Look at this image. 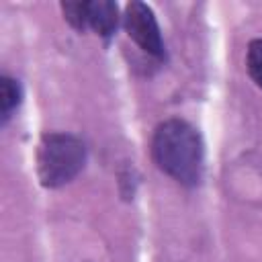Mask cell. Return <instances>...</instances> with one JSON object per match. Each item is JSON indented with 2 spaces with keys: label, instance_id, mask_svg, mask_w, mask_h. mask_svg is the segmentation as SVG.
<instances>
[{
  "label": "cell",
  "instance_id": "cell-6",
  "mask_svg": "<svg viewBox=\"0 0 262 262\" xmlns=\"http://www.w3.org/2000/svg\"><path fill=\"white\" fill-rule=\"evenodd\" d=\"M248 72L258 88H262V39H254L248 45V57H246Z\"/></svg>",
  "mask_w": 262,
  "mask_h": 262
},
{
  "label": "cell",
  "instance_id": "cell-2",
  "mask_svg": "<svg viewBox=\"0 0 262 262\" xmlns=\"http://www.w3.org/2000/svg\"><path fill=\"white\" fill-rule=\"evenodd\" d=\"M86 162L84 143L68 133L43 135L37 149L39 180L47 188H57L74 180Z\"/></svg>",
  "mask_w": 262,
  "mask_h": 262
},
{
  "label": "cell",
  "instance_id": "cell-3",
  "mask_svg": "<svg viewBox=\"0 0 262 262\" xmlns=\"http://www.w3.org/2000/svg\"><path fill=\"white\" fill-rule=\"evenodd\" d=\"M66 20L78 29H92L94 33L108 37L115 33L119 23L117 4L111 0H92V2H63L61 4Z\"/></svg>",
  "mask_w": 262,
  "mask_h": 262
},
{
  "label": "cell",
  "instance_id": "cell-4",
  "mask_svg": "<svg viewBox=\"0 0 262 262\" xmlns=\"http://www.w3.org/2000/svg\"><path fill=\"white\" fill-rule=\"evenodd\" d=\"M123 27L127 35L149 55H164V41L160 35V27L154 10L143 2H129L123 16Z\"/></svg>",
  "mask_w": 262,
  "mask_h": 262
},
{
  "label": "cell",
  "instance_id": "cell-5",
  "mask_svg": "<svg viewBox=\"0 0 262 262\" xmlns=\"http://www.w3.org/2000/svg\"><path fill=\"white\" fill-rule=\"evenodd\" d=\"M20 86L16 80L2 76L0 78V113H2V121H6L10 117V113L20 104Z\"/></svg>",
  "mask_w": 262,
  "mask_h": 262
},
{
  "label": "cell",
  "instance_id": "cell-1",
  "mask_svg": "<svg viewBox=\"0 0 262 262\" xmlns=\"http://www.w3.org/2000/svg\"><path fill=\"white\" fill-rule=\"evenodd\" d=\"M151 156L158 168L176 182L192 186L201 180L205 149L199 131L190 123L168 119L158 125L151 139Z\"/></svg>",
  "mask_w": 262,
  "mask_h": 262
}]
</instances>
